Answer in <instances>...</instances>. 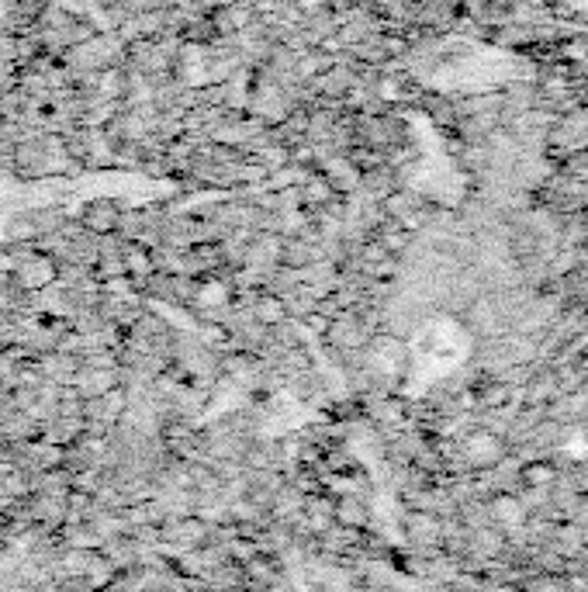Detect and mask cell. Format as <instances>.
<instances>
[{
	"label": "cell",
	"mask_w": 588,
	"mask_h": 592,
	"mask_svg": "<svg viewBox=\"0 0 588 592\" xmlns=\"http://www.w3.org/2000/svg\"><path fill=\"white\" fill-rule=\"evenodd\" d=\"M291 316V309H288V298L281 295V291H260V295L253 298V319H260L263 326H270V329H277V326H284Z\"/></svg>",
	"instance_id": "7a4b0ae2"
},
{
	"label": "cell",
	"mask_w": 588,
	"mask_h": 592,
	"mask_svg": "<svg viewBox=\"0 0 588 592\" xmlns=\"http://www.w3.org/2000/svg\"><path fill=\"white\" fill-rule=\"evenodd\" d=\"M516 482L523 485V489L554 492V485L561 482V468H557V461H550V457H537V461H526L523 468H519Z\"/></svg>",
	"instance_id": "6da1fadb"
},
{
	"label": "cell",
	"mask_w": 588,
	"mask_h": 592,
	"mask_svg": "<svg viewBox=\"0 0 588 592\" xmlns=\"http://www.w3.org/2000/svg\"><path fill=\"white\" fill-rule=\"evenodd\" d=\"M367 520H371V513H367V506L360 496H339L336 499V523L353 527V530H364Z\"/></svg>",
	"instance_id": "277c9868"
},
{
	"label": "cell",
	"mask_w": 588,
	"mask_h": 592,
	"mask_svg": "<svg viewBox=\"0 0 588 592\" xmlns=\"http://www.w3.org/2000/svg\"><path fill=\"white\" fill-rule=\"evenodd\" d=\"M374 239L384 246L388 253H405L409 250V243H412V229L405 226V222H398V219H384L378 229H374Z\"/></svg>",
	"instance_id": "3957f363"
},
{
	"label": "cell",
	"mask_w": 588,
	"mask_h": 592,
	"mask_svg": "<svg viewBox=\"0 0 588 592\" xmlns=\"http://www.w3.org/2000/svg\"><path fill=\"white\" fill-rule=\"evenodd\" d=\"M509 395H512V388L505 385L502 378H492V381H485V385L474 388V402H478L481 409H502L505 402H509Z\"/></svg>",
	"instance_id": "5b68a950"
}]
</instances>
